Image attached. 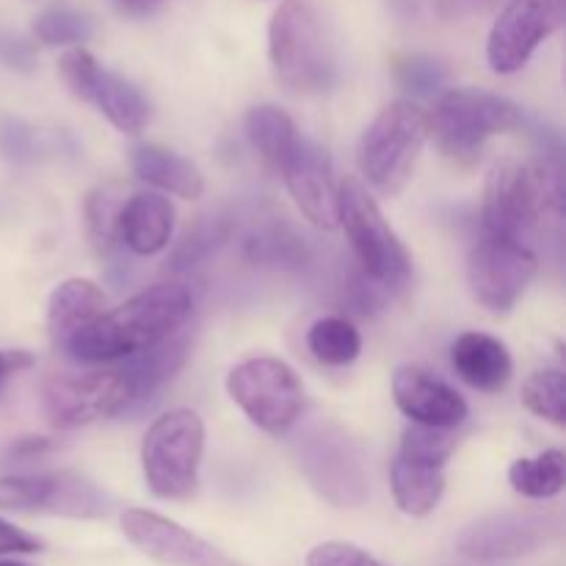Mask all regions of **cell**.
Here are the masks:
<instances>
[{
  "mask_svg": "<svg viewBox=\"0 0 566 566\" xmlns=\"http://www.w3.org/2000/svg\"><path fill=\"white\" fill-rule=\"evenodd\" d=\"M193 296L180 282H160L77 332L64 352L75 363H114L158 346L191 318Z\"/></svg>",
  "mask_w": 566,
  "mask_h": 566,
  "instance_id": "obj_1",
  "label": "cell"
},
{
  "mask_svg": "<svg viewBox=\"0 0 566 566\" xmlns=\"http://www.w3.org/2000/svg\"><path fill=\"white\" fill-rule=\"evenodd\" d=\"M564 213L558 164L497 160L484 182V227L490 235L520 241L547 216Z\"/></svg>",
  "mask_w": 566,
  "mask_h": 566,
  "instance_id": "obj_2",
  "label": "cell"
},
{
  "mask_svg": "<svg viewBox=\"0 0 566 566\" xmlns=\"http://www.w3.org/2000/svg\"><path fill=\"white\" fill-rule=\"evenodd\" d=\"M269 55L276 77L291 92H326L337 77L335 48L318 11L304 0H285L269 25Z\"/></svg>",
  "mask_w": 566,
  "mask_h": 566,
  "instance_id": "obj_3",
  "label": "cell"
},
{
  "mask_svg": "<svg viewBox=\"0 0 566 566\" xmlns=\"http://www.w3.org/2000/svg\"><path fill=\"white\" fill-rule=\"evenodd\" d=\"M293 457L307 484L337 509L368 501V468L357 440L332 420H315L293 440Z\"/></svg>",
  "mask_w": 566,
  "mask_h": 566,
  "instance_id": "obj_4",
  "label": "cell"
},
{
  "mask_svg": "<svg viewBox=\"0 0 566 566\" xmlns=\"http://www.w3.org/2000/svg\"><path fill=\"white\" fill-rule=\"evenodd\" d=\"M523 125L517 103L484 88H448L429 114V133L437 147L457 164H473L492 136L512 133Z\"/></svg>",
  "mask_w": 566,
  "mask_h": 566,
  "instance_id": "obj_5",
  "label": "cell"
},
{
  "mask_svg": "<svg viewBox=\"0 0 566 566\" xmlns=\"http://www.w3.org/2000/svg\"><path fill=\"white\" fill-rule=\"evenodd\" d=\"M429 136V114L418 103L396 99L385 105L359 142L363 177L385 197L401 193Z\"/></svg>",
  "mask_w": 566,
  "mask_h": 566,
  "instance_id": "obj_6",
  "label": "cell"
},
{
  "mask_svg": "<svg viewBox=\"0 0 566 566\" xmlns=\"http://www.w3.org/2000/svg\"><path fill=\"white\" fill-rule=\"evenodd\" d=\"M337 224L346 230L348 243L359 260V271L385 291H401L412 276V258L407 247L381 216L368 188L354 177L337 186Z\"/></svg>",
  "mask_w": 566,
  "mask_h": 566,
  "instance_id": "obj_7",
  "label": "cell"
},
{
  "mask_svg": "<svg viewBox=\"0 0 566 566\" xmlns=\"http://www.w3.org/2000/svg\"><path fill=\"white\" fill-rule=\"evenodd\" d=\"M205 451V423L191 409H175L149 426L142 446V468L149 492L182 501L197 490Z\"/></svg>",
  "mask_w": 566,
  "mask_h": 566,
  "instance_id": "obj_8",
  "label": "cell"
},
{
  "mask_svg": "<svg viewBox=\"0 0 566 566\" xmlns=\"http://www.w3.org/2000/svg\"><path fill=\"white\" fill-rule=\"evenodd\" d=\"M227 392L258 429L285 434L302 415V381L296 370L276 357H252L227 376Z\"/></svg>",
  "mask_w": 566,
  "mask_h": 566,
  "instance_id": "obj_9",
  "label": "cell"
},
{
  "mask_svg": "<svg viewBox=\"0 0 566 566\" xmlns=\"http://www.w3.org/2000/svg\"><path fill=\"white\" fill-rule=\"evenodd\" d=\"M0 509L25 514H55L72 520H99L111 512V503L92 481L75 473L3 475L0 479Z\"/></svg>",
  "mask_w": 566,
  "mask_h": 566,
  "instance_id": "obj_10",
  "label": "cell"
},
{
  "mask_svg": "<svg viewBox=\"0 0 566 566\" xmlns=\"http://www.w3.org/2000/svg\"><path fill=\"white\" fill-rule=\"evenodd\" d=\"M556 512H501L475 520L459 534L457 551L473 562H509L539 553L562 536Z\"/></svg>",
  "mask_w": 566,
  "mask_h": 566,
  "instance_id": "obj_11",
  "label": "cell"
},
{
  "mask_svg": "<svg viewBox=\"0 0 566 566\" xmlns=\"http://www.w3.org/2000/svg\"><path fill=\"white\" fill-rule=\"evenodd\" d=\"M42 401L44 415L55 429H77L125 412L130 392L119 370H83V374L50 376L44 381Z\"/></svg>",
  "mask_w": 566,
  "mask_h": 566,
  "instance_id": "obj_12",
  "label": "cell"
},
{
  "mask_svg": "<svg viewBox=\"0 0 566 566\" xmlns=\"http://www.w3.org/2000/svg\"><path fill=\"white\" fill-rule=\"evenodd\" d=\"M536 274V258L531 249L509 238L486 235L470 249L468 285L475 302L501 315L517 304Z\"/></svg>",
  "mask_w": 566,
  "mask_h": 566,
  "instance_id": "obj_13",
  "label": "cell"
},
{
  "mask_svg": "<svg viewBox=\"0 0 566 566\" xmlns=\"http://www.w3.org/2000/svg\"><path fill=\"white\" fill-rule=\"evenodd\" d=\"M566 0H512L492 25L486 61L497 75L523 70L545 39L562 28Z\"/></svg>",
  "mask_w": 566,
  "mask_h": 566,
  "instance_id": "obj_14",
  "label": "cell"
},
{
  "mask_svg": "<svg viewBox=\"0 0 566 566\" xmlns=\"http://www.w3.org/2000/svg\"><path fill=\"white\" fill-rule=\"evenodd\" d=\"M122 531L127 539L144 553L166 566H238L230 556L202 536L191 534L169 517L147 512V509H127L122 514Z\"/></svg>",
  "mask_w": 566,
  "mask_h": 566,
  "instance_id": "obj_15",
  "label": "cell"
},
{
  "mask_svg": "<svg viewBox=\"0 0 566 566\" xmlns=\"http://www.w3.org/2000/svg\"><path fill=\"white\" fill-rule=\"evenodd\" d=\"M293 202L321 230L337 227V182L332 177L329 155L310 138L298 136L291 155L280 166Z\"/></svg>",
  "mask_w": 566,
  "mask_h": 566,
  "instance_id": "obj_16",
  "label": "cell"
},
{
  "mask_svg": "<svg viewBox=\"0 0 566 566\" xmlns=\"http://www.w3.org/2000/svg\"><path fill=\"white\" fill-rule=\"evenodd\" d=\"M392 396L398 409L412 423L431 429H457L468 420V401L448 381L415 365H403L392 376Z\"/></svg>",
  "mask_w": 566,
  "mask_h": 566,
  "instance_id": "obj_17",
  "label": "cell"
},
{
  "mask_svg": "<svg viewBox=\"0 0 566 566\" xmlns=\"http://www.w3.org/2000/svg\"><path fill=\"white\" fill-rule=\"evenodd\" d=\"M175 230V208L160 193H133L125 199L116 221V235L133 254H158L169 247Z\"/></svg>",
  "mask_w": 566,
  "mask_h": 566,
  "instance_id": "obj_18",
  "label": "cell"
},
{
  "mask_svg": "<svg viewBox=\"0 0 566 566\" xmlns=\"http://www.w3.org/2000/svg\"><path fill=\"white\" fill-rule=\"evenodd\" d=\"M193 348V332H188L186 326L177 329L175 335H169L166 340H160L158 346L147 348L142 354H133L127 357L125 368L119 370L127 381V392H130V403H144L149 396L160 390L182 365L188 363ZM127 403V407H130Z\"/></svg>",
  "mask_w": 566,
  "mask_h": 566,
  "instance_id": "obj_19",
  "label": "cell"
},
{
  "mask_svg": "<svg viewBox=\"0 0 566 566\" xmlns=\"http://www.w3.org/2000/svg\"><path fill=\"white\" fill-rule=\"evenodd\" d=\"M451 363L459 379L484 392H497L512 381L514 363L509 348L484 332H464L453 340Z\"/></svg>",
  "mask_w": 566,
  "mask_h": 566,
  "instance_id": "obj_20",
  "label": "cell"
},
{
  "mask_svg": "<svg viewBox=\"0 0 566 566\" xmlns=\"http://www.w3.org/2000/svg\"><path fill=\"white\" fill-rule=\"evenodd\" d=\"M105 293L92 280H66L50 293L48 302V335L55 348L64 352L66 343L103 315Z\"/></svg>",
  "mask_w": 566,
  "mask_h": 566,
  "instance_id": "obj_21",
  "label": "cell"
},
{
  "mask_svg": "<svg viewBox=\"0 0 566 566\" xmlns=\"http://www.w3.org/2000/svg\"><path fill=\"white\" fill-rule=\"evenodd\" d=\"M130 164L144 182L160 188V191H169L182 199H199L205 193V180L197 166L158 144H142L133 149Z\"/></svg>",
  "mask_w": 566,
  "mask_h": 566,
  "instance_id": "obj_22",
  "label": "cell"
},
{
  "mask_svg": "<svg viewBox=\"0 0 566 566\" xmlns=\"http://www.w3.org/2000/svg\"><path fill=\"white\" fill-rule=\"evenodd\" d=\"M392 497L409 517H429L446 492V475L434 464L396 457L390 470Z\"/></svg>",
  "mask_w": 566,
  "mask_h": 566,
  "instance_id": "obj_23",
  "label": "cell"
},
{
  "mask_svg": "<svg viewBox=\"0 0 566 566\" xmlns=\"http://www.w3.org/2000/svg\"><path fill=\"white\" fill-rule=\"evenodd\" d=\"M88 103L97 105L116 130L130 133V136L142 133L149 119V105L144 94L127 77L103 70V66H99L97 77H94Z\"/></svg>",
  "mask_w": 566,
  "mask_h": 566,
  "instance_id": "obj_24",
  "label": "cell"
},
{
  "mask_svg": "<svg viewBox=\"0 0 566 566\" xmlns=\"http://www.w3.org/2000/svg\"><path fill=\"white\" fill-rule=\"evenodd\" d=\"M247 136L260 153V158L274 166V169H280L282 160L291 155L298 133L291 116L282 108H276V105H254L247 114Z\"/></svg>",
  "mask_w": 566,
  "mask_h": 566,
  "instance_id": "obj_25",
  "label": "cell"
},
{
  "mask_svg": "<svg viewBox=\"0 0 566 566\" xmlns=\"http://www.w3.org/2000/svg\"><path fill=\"white\" fill-rule=\"evenodd\" d=\"M307 348L321 365L343 368V365H352L359 357L363 337H359V329L348 318L326 315V318H318L310 326Z\"/></svg>",
  "mask_w": 566,
  "mask_h": 566,
  "instance_id": "obj_26",
  "label": "cell"
},
{
  "mask_svg": "<svg viewBox=\"0 0 566 566\" xmlns=\"http://www.w3.org/2000/svg\"><path fill=\"white\" fill-rule=\"evenodd\" d=\"M514 492L531 501H547L564 492V453L545 451L534 459H517L509 470Z\"/></svg>",
  "mask_w": 566,
  "mask_h": 566,
  "instance_id": "obj_27",
  "label": "cell"
},
{
  "mask_svg": "<svg viewBox=\"0 0 566 566\" xmlns=\"http://www.w3.org/2000/svg\"><path fill=\"white\" fill-rule=\"evenodd\" d=\"M523 403L536 418L553 426L566 423V379L558 368L536 370L523 385Z\"/></svg>",
  "mask_w": 566,
  "mask_h": 566,
  "instance_id": "obj_28",
  "label": "cell"
},
{
  "mask_svg": "<svg viewBox=\"0 0 566 566\" xmlns=\"http://www.w3.org/2000/svg\"><path fill=\"white\" fill-rule=\"evenodd\" d=\"M392 75L403 92L415 94V97H434L442 92L448 81V70L437 59L423 53H407L398 55L392 61Z\"/></svg>",
  "mask_w": 566,
  "mask_h": 566,
  "instance_id": "obj_29",
  "label": "cell"
},
{
  "mask_svg": "<svg viewBox=\"0 0 566 566\" xmlns=\"http://www.w3.org/2000/svg\"><path fill=\"white\" fill-rule=\"evenodd\" d=\"M125 205V193L119 186H103L97 191L88 193L86 199V227L88 238L97 249H111L119 243L116 235V221H119V210Z\"/></svg>",
  "mask_w": 566,
  "mask_h": 566,
  "instance_id": "obj_30",
  "label": "cell"
},
{
  "mask_svg": "<svg viewBox=\"0 0 566 566\" xmlns=\"http://www.w3.org/2000/svg\"><path fill=\"white\" fill-rule=\"evenodd\" d=\"M33 31H36L39 42L50 44V48H66V44L86 42L92 36V20L75 9L55 6V9L39 14Z\"/></svg>",
  "mask_w": 566,
  "mask_h": 566,
  "instance_id": "obj_31",
  "label": "cell"
},
{
  "mask_svg": "<svg viewBox=\"0 0 566 566\" xmlns=\"http://www.w3.org/2000/svg\"><path fill=\"white\" fill-rule=\"evenodd\" d=\"M453 451H457V437H453L451 431L412 423L403 431L401 453H398V457L434 464V468H446V462L451 459Z\"/></svg>",
  "mask_w": 566,
  "mask_h": 566,
  "instance_id": "obj_32",
  "label": "cell"
},
{
  "mask_svg": "<svg viewBox=\"0 0 566 566\" xmlns=\"http://www.w3.org/2000/svg\"><path fill=\"white\" fill-rule=\"evenodd\" d=\"M230 235V224L227 219H213V221H199L193 230L186 232V238L180 241V247L171 254V269H191L199 260L208 258L210 249L219 247L224 238Z\"/></svg>",
  "mask_w": 566,
  "mask_h": 566,
  "instance_id": "obj_33",
  "label": "cell"
},
{
  "mask_svg": "<svg viewBox=\"0 0 566 566\" xmlns=\"http://www.w3.org/2000/svg\"><path fill=\"white\" fill-rule=\"evenodd\" d=\"M59 72H61V77H64L66 86H70V92L75 94V97L86 99V103H88V94H92L94 77H97V72H99L97 59H94L88 50L72 48V50H66L64 55H61Z\"/></svg>",
  "mask_w": 566,
  "mask_h": 566,
  "instance_id": "obj_34",
  "label": "cell"
},
{
  "mask_svg": "<svg viewBox=\"0 0 566 566\" xmlns=\"http://www.w3.org/2000/svg\"><path fill=\"white\" fill-rule=\"evenodd\" d=\"M0 153L14 164H31L39 153L36 130L11 116L0 119Z\"/></svg>",
  "mask_w": 566,
  "mask_h": 566,
  "instance_id": "obj_35",
  "label": "cell"
},
{
  "mask_svg": "<svg viewBox=\"0 0 566 566\" xmlns=\"http://www.w3.org/2000/svg\"><path fill=\"white\" fill-rule=\"evenodd\" d=\"M307 566H385L379 558L365 553L363 547L348 542H324L313 547L307 556Z\"/></svg>",
  "mask_w": 566,
  "mask_h": 566,
  "instance_id": "obj_36",
  "label": "cell"
},
{
  "mask_svg": "<svg viewBox=\"0 0 566 566\" xmlns=\"http://www.w3.org/2000/svg\"><path fill=\"white\" fill-rule=\"evenodd\" d=\"M249 252H252L254 260H291L293 254L298 252V243L287 230L271 227V230L258 232V235L249 241Z\"/></svg>",
  "mask_w": 566,
  "mask_h": 566,
  "instance_id": "obj_37",
  "label": "cell"
},
{
  "mask_svg": "<svg viewBox=\"0 0 566 566\" xmlns=\"http://www.w3.org/2000/svg\"><path fill=\"white\" fill-rule=\"evenodd\" d=\"M0 64L17 72H31L33 66H36V53H33L31 44L22 42V39L0 33Z\"/></svg>",
  "mask_w": 566,
  "mask_h": 566,
  "instance_id": "obj_38",
  "label": "cell"
},
{
  "mask_svg": "<svg viewBox=\"0 0 566 566\" xmlns=\"http://www.w3.org/2000/svg\"><path fill=\"white\" fill-rule=\"evenodd\" d=\"M39 551H42V542L36 536L0 520V556H28Z\"/></svg>",
  "mask_w": 566,
  "mask_h": 566,
  "instance_id": "obj_39",
  "label": "cell"
},
{
  "mask_svg": "<svg viewBox=\"0 0 566 566\" xmlns=\"http://www.w3.org/2000/svg\"><path fill=\"white\" fill-rule=\"evenodd\" d=\"M55 446H59V442L50 440V437H22V440H17L14 446L9 448V457L11 459H33V457H42V453L53 451Z\"/></svg>",
  "mask_w": 566,
  "mask_h": 566,
  "instance_id": "obj_40",
  "label": "cell"
},
{
  "mask_svg": "<svg viewBox=\"0 0 566 566\" xmlns=\"http://www.w3.org/2000/svg\"><path fill=\"white\" fill-rule=\"evenodd\" d=\"M31 365H33V357L28 352H0V398H3L9 376L31 368Z\"/></svg>",
  "mask_w": 566,
  "mask_h": 566,
  "instance_id": "obj_41",
  "label": "cell"
},
{
  "mask_svg": "<svg viewBox=\"0 0 566 566\" xmlns=\"http://www.w3.org/2000/svg\"><path fill=\"white\" fill-rule=\"evenodd\" d=\"M116 3H119V9L127 11V14L142 17V14H149L160 0H116Z\"/></svg>",
  "mask_w": 566,
  "mask_h": 566,
  "instance_id": "obj_42",
  "label": "cell"
},
{
  "mask_svg": "<svg viewBox=\"0 0 566 566\" xmlns=\"http://www.w3.org/2000/svg\"><path fill=\"white\" fill-rule=\"evenodd\" d=\"M0 566H25V564H20V562H0Z\"/></svg>",
  "mask_w": 566,
  "mask_h": 566,
  "instance_id": "obj_43",
  "label": "cell"
}]
</instances>
